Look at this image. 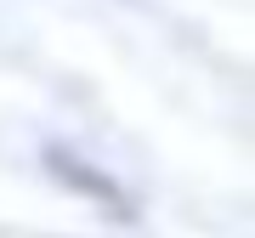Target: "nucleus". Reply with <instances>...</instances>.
<instances>
[{
    "mask_svg": "<svg viewBox=\"0 0 255 238\" xmlns=\"http://www.w3.org/2000/svg\"><path fill=\"white\" fill-rule=\"evenodd\" d=\"M46 165L63 176V182L74 187V193H85V199H97V204H108L114 216H130V199L119 193V182L114 176H102L91 159H80V153H68V147H46Z\"/></svg>",
    "mask_w": 255,
    "mask_h": 238,
    "instance_id": "1",
    "label": "nucleus"
}]
</instances>
